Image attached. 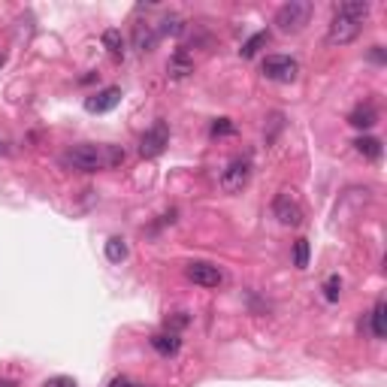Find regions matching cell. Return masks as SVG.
Wrapping results in <instances>:
<instances>
[{
  "instance_id": "25",
  "label": "cell",
  "mask_w": 387,
  "mask_h": 387,
  "mask_svg": "<svg viewBox=\"0 0 387 387\" xmlns=\"http://www.w3.org/2000/svg\"><path fill=\"white\" fill-rule=\"evenodd\" d=\"M106 387H151V384H142V382H134V378H127V375H118V378H112Z\"/></svg>"
},
{
  "instance_id": "12",
  "label": "cell",
  "mask_w": 387,
  "mask_h": 387,
  "mask_svg": "<svg viewBox=\"0 0 387 387\" xmlns=\"http://www.w3.org/2000/svg\"><path fill=\"white\" fill-rule=\"evenodd\" d=\"M166 73H170L173 79H185L188 73H194V61L188 58L185 49H176V55H173L170 64H166Z\"/></svg>"
},
{
  "instance_id": "26",
  "label": "cell",
  "mask_w": 387,
  "mask_h": 387,
  "mask_svg": "<svg viewBox=\"0 0 387 387\" xmlns=\"http://www.w3.org/2000/svg\"><path fill=\"white\" fill-rule=\"evenodd\" d=\"M369 58H372V61H375V64H384V52H382V46H372Z\"/></svg>"
},
{
  "instance_id": "19",
  "label": "cell",
  "mask_w": 387,
  "mask_h": 387,
  "mask_svg": "<svg viewBox=\"0 0 387 387\" xmlns=\"http://www.w3.org/2000/svg\"><path fill=\"white\" fill-rule=\"evenodd\" d=\"M266 40H269L266 31H258L254 36H248V42L242 46V58H254V55L260 52V46H266Z\"/></svg>"
},
{
  "instance_id": "10",
  "label": "cell",
  "mask_w": 387,
  "mask_h": 387,
  "mask_svg": "<svg viewBox=\"0 0 387 387\" xmlns=\"http://www.w3.org/2000/svg\"><path fill=\"white\" fill-rule=\"evenodd\" d=\"M151 348H155L160 357H176L182 348V339L176 333H158V336H151Z\"/></svg>"
},
{
  "instance_id": "29",
  "label": "cell",
  "mask_w": 387,
  "mask_h": 387,
  "mask_svg": "<svg viewBox=\"0 0 387 387\" xmlns=\"http://www.w3.org/2000/svg\"><path fill=\"white\" fill-rule=\"evenodd\" d=\"M3 64H6V58H3V55H0V67H3Z\"/></svg>"
},
{
  "instance_id": "14",
  "label": "cell",
  "mask_w": 387,
  "mask_h": 387,
  "mask_svg": "<svg viewBox=\"0 0 387 387\" xmlns=\"http://www.w3.org/2000/svg\"><path fill=\"white\" fill-rule=\"evenodd\" d=\"M354 149L360 151L363 158H369V160H378L382 158V140H375V136H357L354 140Z\"/></svg>"
},
{
  "instance_id": "8",
  "label": "cell",
  "mask_w": 387,
  "mask_h": 387,
  "mask_svg": "<svg viewBox=\"0 0 387 387\" xmlns=\"http://www.w3.org/2000/svg\"><path fill=\"white\" fill-rule=\"evenodd\" d=\"M166 145H170V130H166L164 121H158V124H151V127L142 134L140 155L142 158H158V155H164Z\"/></svg>"
},
{
  "instance_id": "23",
  "label": "cell",
  "mask_w": 387,
  "mask_h": 387,
  "mask_svg": "<svg viewBox=\"0 0 387 387\" xmlns=\"http://www.w3.org/2000/svg\"><path fill=\"white\" fill-rule=\"evenodd\" d=\"M182 31H185V25H182V18H179V16H166L164 21H160V34H173V36H179Z\"/></svg>"
},
{
  "instance_id": "6",
  "label": "cell",
  "mask_w": 387,
  "mask_h": 387,
  "mask_svg": "<svg viewBox=\"0 0 387 387\" xmlns=\"http://www.w3.org/2000/svg\"><path fill=\"white\" fill-rule=\"evenodd\" d=\"M273 215L279 218V224H284V227H299V224H303V206H299V200L288 191H282L273 200Z\"/></svg>"
},
{
  "instance_id": "5",
  "label": "cell",
  "mask_w": 387,
  "mask_h": 387,
  "mask_svg": "<svg viewBox=\"0 0 387 387\" xmlns=\"http://www.w3.org/2000/svg\"><path fill=\"white\" fill-rule=\"evenodd\" d=\"M260 73L269 79V82H294L299 64L288 55H266L264 64H260Z\"/></svg>"
},
{
  "instance_id": "22",
  "label": "cell",
  "mask_w": 387,
  "mask_h": 387,
  "mask_svg": "<svg viewBox=\"0 0 387 387\" xmlns=\"http://www.w3.org/2000/svg\"><path fill=\"white\" fill-rule=\"evenodd\" d=\"M209 134L215 136V140H218V136H233V134H236V124H233L230 118H218L215 124H212Z\"/></svg>"
},
{
  "instance_id": "9",
  "label": "cell",
  "mask_w": 387,
  "mask_h": 387,
  "mask_svg": "<svg viewBox=\"0 0 387 387\" xmlns=\"http://www.w3.org/2000/svg\"><path fill=\"white\" fill-rule=\"evenodd\" d=\"M121 103V88H103L97 94H91V97H85V109H88L91 115H103V112H112L115 106Z\"/></svg>"
},
{
  "instance_id": "24",
  "label": "cell",
  "mask_w": 387,
  "mask_h": 387,
  "mask_svg": "<svg viewBox=\"0 0 387 387\" xmlns=\"http://www.w3.org/2000/svg\"><path fill=\"white\" fill-rule=\"evenodd\" d=\"M42 387H79V384L73 382L70 375H52V378H46V382H42Z\"/></svg>"
},
{
  "instance_id": "7",
  "label": "cell",
  "mask_w": 387,
  "mask_h": 387,
  "mask_svg": "<svg viewBox=\"0 0 387 387\" xmlns=\"http://www.w3.org/2000/svg\"><path fill=\"white\" fill-rule=\"evenodd\" d=\"M185 275L194 284H200V288H221L224 284V273L215 264H209V260H191L185 266Z\"/></svg>"
},
{
  "instance_id": "13",
  "label": "cell",
  "mask_w": 387,
  "mask_h": 387,
  "mask_svg": "<svg viewBox=\"0 0 387 387\" xmlns=\"http://www.w3.org/2000/svg\"><path fill=\"white\" fill-rule=\"evenodd\" d=\"M369 10H372V3H366V0H345V3L336 6V16H348L354 21H363L369 16Z\"/></svg>"
},
{
  "instance_id": "28",
  "label": "cell",
  "mask_w": 387,
  "mask_h": 387,
  "mask_svg": "<svg viewBox=\"0 0 387 387\" xmlns=\"http://www.w3.org/2000/svg\"><path fill=\"white\" fill-rule=\"evenodd\" d=\"M0 387H16V382H10V378H0Z\"/></svg>"
},
{
  "instance_id": "16",
  "label": "cell",
  "mask_w": 387,
  "mask_h": 387,
  "mask_svg": "<svg viewBox=\"0 0 387 387\" xmlns=\"http://www.w3.org/2000/svg\"><path fill=\"white\" fill-rule=\"evenodd\" d=\"M155 40H158V34L151 31L149 25H136L134 27V49H140V52H151V49H155Z\"/></svg>"
},
{
  "instance_id": "11",
  "label": "cell",
  "mask_w": 387,
  "mask_h": 387,
  "mask_svg": "<svg viewBox=\"0 0 387 387\" xmlns=\"http://www.w3.org/2000/svg\"><path fill=\"white\" fill-rule=\"evenodd\" d=\"M348 121H351L357 130H369V127H375V121H378V109L372 103H360L348 115Z\"/></svg>"
},
{
  "instance_id": "17",
  "label": "cell",
  "mask_w": 387,
  "mask_h": 387,
  "mask_svg": "<svg viewBox=\"0 0 387 387\" xmlns=\"http://www.w3.org/2000/svg\"><path fill=\"white\" fill-rule=\"evenodd\" d=\"M384 318H387V305H384V299H378L375 309H372V336H375V339H384L387 336Z\"/></svg>"
},
{
  "instance_id": "27",
  "label": "cell",
  "mask_w": 387,
  "mask_h": 387,
  "mask_svg": "<svg viewBox=\"0 0 387 387\" xmlns=\"http://www.w3.org/2000/svg\"><path fill=\"white\" fill-rule=\"evenodd\" d=\"M6 151H10V145H6V140H3V136H0V158H3Z\"/></svg>"
},
{
  "instance_id": "21",
  "label": "cell",
  "mask_w": 387,
  "mask_h": 387,
  "mask_svg": "<svg viewBox=\"0 0 387 387\" xmlns=\"http://www.w3.org/2000/svg\"><path fill=\"white\" fill-rule=\"evenodd\" d=\"M339 297H342V279L339 275H330L324 282V299L327 303H339Z\"/></svg>"
},
{
  "instance_id": "20",
  "label": "cell",
  "mask_w": 387,
  "mask_h": 387,
  "mask_svg": "<svg viewBox=\"0 0 387 387\" xmlns=\"http://www.w3.org/2000/svg\"><path fill=\"white\" fill-rule=\"evenodd\" d=\"M294 266L297 269L309 266V239H297L294 242Z\"/></svg>"
},
{
  "instance_id": "18",
  "label": "cell",
  "mask_w": 387,
  "mask_h": 387,
  "mask_svg": "<svg viewBox=\"0 0 387 387\" xmlns=\"http://www.w3.org/2000/svg\"><path fill=\"white\" fill-rule=\"evenodd\" d=\"M103 46H106V52L112 58H124V36H121V31H115V27L103 31Z\"/></svg>"
},
{
  "instance_id": "15",
  "label": "cell",
  "mask_w": 387,
  "mask_h": 387,
  "mask_svg": "<svg viewBox=\"0 0 387 387\" xmlns=\"http://www.w3.org/2000/svg\"><path fill=\"white\" fill-rule=\"evenodd\" d=\"M103 254H106L109 264H121V260L127 258V242H124L121 236H109L103 245Z\"/></svg>"
},
{
  "instance_id": "1",
  "label": "cell",
  "mask_w": 387,
  "mask_h": 387,
  "mask_svg": "<svg viewBox=\"0 0 387 387\" xmlns=\"http://www.w3.org/2000/svg\"><path fill=\"white\" fill-rule=\"evenodd\" d=\"M127 155H124L121 145H97V142H82L73 145L61 155V164L67 170L76 173H100V170H115L121 166Z\"/></svg>"
},
{
  "instance_id": "2",
  "label": "cell",
  "mask_w": 387,
  "mask_h": 387,
  "mask_svg": "<svg viewBox=\"0 0 387 387\" xmlns=\"http://www.w3.org/2000/svg\"><path fill=\"white\" fill-rule=\"evenodd\" d=\"M312 16H315V3H309V0H290V3L279 6L275 25H279L282 34H299L312 21Z\"/></svg>"
},
{
  "instance_id": "4",
  "label": "cell",
  "mask_w": 387,
  "mask_h": 387,
  "mask_svg": "<svg viewBox=\"0 0 387 387\" xmlns=\"http://www.w3.org/2000/svg\"><path fill=\"white\" fill-rule=\"evenodd\" d=\"M360 31H363V21L333 12V21L327 25V46H348V42H354L360 36Z\"/></svg>"
},
{
  "instance_id": "3",
  "label": "cell",
  "mask_w": 387,
  "mask_h": 387,
  "mask_svg": "<svg viewBox=\"0 0 387 387\" xmlns=\"http://www.w3.org/2000/svg\"><path fill=\"white\" fill-rule=\"evenodd\" d=\"M248 179H251V160L248 158H233L230 164L224 166L218 185H221L224 194H239L248 185Z\"/></svg>"
}]
</instances>
